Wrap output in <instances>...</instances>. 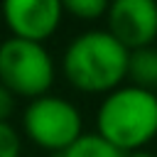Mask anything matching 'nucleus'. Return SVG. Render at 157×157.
<instances>
[{
  "mask_svg": "<svg viewBox=\"0 0 157 157\" xmlns=\"http://www.w3.org/2000/svg\"><path fill=\"white\" fill-rule=\"evenodd\" d=\"M130 52L108 29H86L76 34L61 56L66 81L83 93H110L128 78Z\"/></svg>",
  "mask_w": 157,
  "mask_h": 157,
  "instance_id": "nucleus-1",
  "label": "nucleus"
},
{
  "mask_svg": "<svg viewBox=\"0 0 157 157\" xmlns=\"http://www.w3.org/2000/svg\"><path fill=\"white\" fill-rule=\"evenodd\" d=\"M96 135L123 155L145 150L157 137V91L123 83L105 93L96 110Z\"/></svg>",
  "mask_w": 157,
  "mask_h": 157,
  "instance_id": "nucleus-2",
  "label": "nucleus"
},
{
  "mask_svg": "<svg viewBox=\"0 0 157 157\" xmlns=\"http://www.w3.org/2000/svg\"><path fill=\"white\" fill-rule=\"evenodd\" d=\"M56 66L44 44L25 39H5L0 44V83L15 96L34 101L54 86Z\"/></svg>",
  "mask_w": 157,
  "mask_h": 157,
  "instance_id": "nucleus-3",
  "label": "nucleus"
},
{
  "mask_svg": "<svg viewBox=\"0 0 157 157\" xmlns=\"http://www.w3.org/2000/svg\"><path fill=\"white\" fill-rule=\"evenodd\" d=\"M22 130L37 147L59 155L83 135V118L71 101L47 93L27 103Z\"/></svg>",
  "mask_w": 157,
  "mask_h": 157,
  "instance_id": "nucleus-4",
  "label": "nucleus"
},
{
  "mask_svg": "<svg viewBox=\"0 0 157 157\" xmlns=\"http://www.w3.org/2000/svg\"><path fill=\"white\" fill-rule=\"evenodd\" d=\"M108 32L128 49L155 47L157 39V2L152 0H115L105 12Z\"/></svg>",
  "mask_w": 157,
  "mask_h": 157,
  "instance_id": "nucleus-5",
  "label": "nucleus"
},
{
  "mask_svg": "<svg viewBox=\"0 0 157 157\" xmlns=\"http://www.w3.org/2000/svg\"><path fill=\"white\" fill-rule=\"evenodd\" d=\"M5 27L15 39L44 44L61 25L64 7L59 0H7L0 7Z\"/></svg>",
  "mask_w": 157,
  "mask_h": 157,
  "instance_id": "nucleus-6",
  "label": "nucleus"
},
{
  "mask_svg": "<svg viewBox=\"0 0 157 157\" xmlns=\"http://www.w3.org/2000/svg\"><path fill=\"white\" fill-rule=\"evenodd\" d=\"M128 78L147 91L157 88V47H145L130 52L128 59Z\"/></svg>",
  "mask_w": 157,
  "mask_h": 157,
  "instance_id": "nucleus-7",
  "label": "nucleus"
},
{
  "mask_svg": "<svg viewBox=\"0 0 157 157\" xmlns=\"http://www.w3.org/2000/svg\"><path fill=\"white\" fill-rule=\"evenodd\" d=\"M56 157H123V152H118L115 147H110L96 132H83L74 145H69Z\"/></svg>",
  "mask_w": 157,
  "mask_h": 157,
  "instance_id": "nucleus-8",
  "label": "nucleus"
},
{
  "mask_svg": "<svg viewBox=\"0 0 157 157\" xmlns=\"http://www.w3.org/2000/svg\"><path fill=\"white\" fill-rule=\"evenodd\" d=\"M61 7H64V12L74 15L76 20H83V22L101 20L108 12L105 0H66V2H61Z\"/></svg>",
  "mask_w": 157,
  "mask_h": 157,
  "instance_id": "nucleus-9",
  "label": "nucleus"
},
{
  "mask_svg": "<svg viewBox=\"0 0 157 157\" xmlns=\"http://www.w3.org/2000/svg\"><path fill=\"white\" fill-rule=\"evenodd\" d=\"M22 142L10 123H0V157H20Z\"/></svg>",
  "mask_w": 157,
  "mask_h": 157,
  "instance_id": "nucleus-10",
  "label": "nucleus"
},
{
  "mask_svg": "<svg viewBox=\"0 0 157 157\" xmlns=\"http://www.w3.org/2000/svg\"><path fill=\"white\" fill-rule=\"evenodd\" d=\"M12 110H15V96L0 83V123H7Z\"/></svg>",
  "mask_w": 157,
  "mask_h": 157,
  "instance_id": "nucleus-11",
  "label": "nucleus"
},
{
  "mask_svg": "<svg viewBox=\"0 0 157 157\" xmlns=\"http://www.w3.org/2000/svg\"><path fill=\"white\" fill-rule=\"evenodd\" d=\"M123 157H155V155L147 152V150H137V152H128V155H123Z\"/></svg>",
  "mask_w": 157,
  "mask_h": 157,
  "instance_id": "nucleus-12",
  "label": "nucleus"
}]
</instances>
